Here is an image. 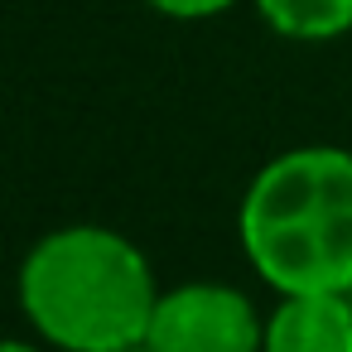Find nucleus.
Segmentation results:
<instances>
[{
	"mask_svg": "<svg viewBox=\"0 0 352 352\" xmlns=\"http://www.w3.org/2000/svg\"><path fill=\"white\" fill-rule=\"evenodd\" d=\"M241 251L275 294L352 289V150L299 145L275 155L236 212Z\"/></svg>",
	"mask_w": 352,
	"mask_h": 352,
	"instance_id": "f257e3e1",
	"label": "nucleus"
},
{
	"mask_svg": "<svg viewBox=\"0 0 352 352\" xmlns=\"http://www.w3.org/2000/svg\"><path fill=\"white\" fill-rule=\"evenodd\" d=\"M34 333L58 352H111L150 333L160 285L145 251L111 227H58L30 246L15 280Z\"/></svg>",
	"mask_w": 352,
	"mask_h": 352,
	"instance_id": "f03ea898",
	"label": "nucleus"
},
{
	"mask_svg": "<svg viewBox=\"0 0 352 352\" xmlns=\"http://www.w3.org/2000/svg\"><path fill=\"white\" fill-rule=\"evenodd\" d=\"M145 342L155 352H261L265 318L236 285L188 280L160 289Z\"/></svg>",
	"mask_w": 352,
	"mask_h": 352,
	"instance_id": "7ed1b4c3",
	"label": "nucleus"
},
{
	"mask_svg": "<svg viewBox=\"0 0 352 352\" xmlns=\"http://www.w3.org/2000/svg\"><path fill=\"white\" fill-rule=\"evenodd\" d=\"M261 352H352L347 294H280L265 318Z\"/></svg>",
	"mask_w": 352,
	"mask_h": 352,
	"instance_id": "20e7f679",
	"label": "nucleus"
},
{
	"mask_svg": "<svg viewBox=\"0 0 352 352\" xmlns=\"http://www.w3.org/2000/svg\"><path fill=\"white\" fill-rule=\"evenodd\" d=\"M261 20L299 44H323L352 34V0H256Z\"/></svg>",
	"mask_w": 352,
	"mask_h": 352,
	"instance_id": "39448f33",
	"label": "nucleus"
},
{
	"mask_svg": "<svg viewBox=\"0 0 352 352\" xmlns=\"http://www.w3.org/2000/svg\"><path fill=\"white\" fill-rule=\"evenodd\" d=\"M145 6L169 20H208V15H222L227 6H236V0H145Z\"/></svg>",
	"mask_w": 352,
	"mask_h": 352,
	"instance_id": "423d86ee",
	"label": "nucleus"
},
{
	"mask_svg": "<svg viewBox=\"0 0 352 352\" xmlns=\"http://www.w3.org/2000/svg\"><path fill=\"white\" fill-rule=\"evenodd\" d=\"M0 352H44L34 342H20V338H0Z\"/></svg>",
	"mask_w": 352,
	"mask_h": 352,
	"instance_id": "0eeeda50",
	"label": "nucleus"
},
{
	"mask_svg": "<svg viewBox=\"0 0 352 352\" xmlns=\"http://www.w3.org/2000/svg\"><path fill=\"white\" fill-rule=\"evenodd\" d=\"M111 352H155V347H150V342L140 338V342H126V347H111Z\"/></svg>",
	"mask_w": 352,
	"mask_h": 352,
	"instance_id": "6e6552de",
	"label": "nucleus"
},
{
	"mask_svg": "<svg viewBox=\"0 0 352 352\" xmlns=\"http://www.w3.org/2000/svg\"><path fill=\"white\" fill-rule=\"evenodd\" d=\"M347 299H352V289H347Z\"/></svg>",
	"mask_w": 352,
	"mask_h": 352,
	"instance_id": "1a4fd4ad",
	"label": "nucleus"
}]
</instances>
